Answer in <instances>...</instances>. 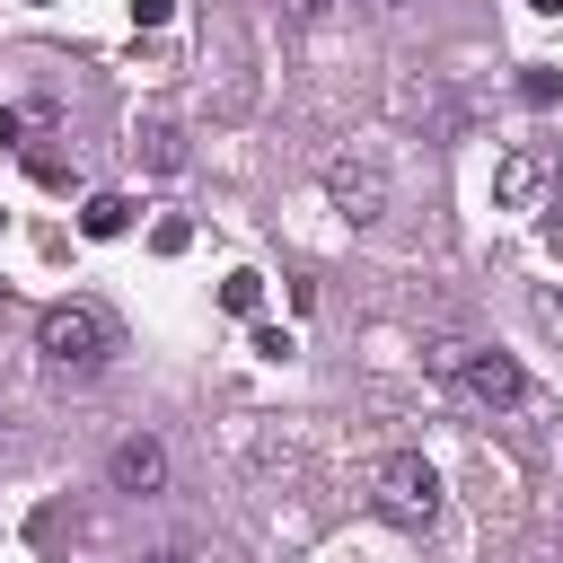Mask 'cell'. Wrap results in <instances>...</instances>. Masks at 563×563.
Returning a JSON list of instances; mask_svg holds the SVG:
<instances>
[{
  "label": "cell",
  "instance_id": "obj_1",
  "mask_svg": "<svg viewBox=\"0 0 563 563\" xmlns=\"http://www.w3.org/2000/svg\"><path fill=\"white\" fill-rule=\"evenodd\" d=\"M35 352H44L53 369H70V378H97V369L123 352V334H114V317H106L97 299H53V308L35 317Z\"/></svg>",
  "mask_w": 563,
  "mask_h": 563
},
{
  "label": "cell",
  "instance_id": "obj_2",
  "mask_svg": "<svg viewBox=\"0 0 563 563\" xmlns=\"http://www.w3.org/2000/svg\"><path fill=\"white\" fill-rule=\"evenodd\" d=\"M369 493H378V510L396 519V528H431L440 519V475L413 457V449H396V457H378V475H369Z\"/></svg>",
  "mask_w": 563,
  "mask_h": 563
},
{
  "label": "cell",
  "instance_id": "obj_3",
  "mask_svg": "<svg viewBox=\"0 0 563 563\" xmlns=\"http://www.w3.org/2000/svg\"><path fill=\"white\" fill-rule=\"evenodd\" d=\"M493 202H501V211H545V202H554V150H537V141L501 150V167H493Z\"/></svg>",
  "mask_w": 563,
  "mask_h": 563
},
{
  "label": "cell",
  "instance_id": "obj_4",
  "mask_svg": "<svg viewBox=\"0 0 563 563\" xmlns=\"http://www.w3.org/2000/svg\"><path fill=\"white\" fill-rule=\"evenodd\" d=\"M449 387H466L475 405H493V413H510L519 396H528V378H519V361L510 352H493V343H466V361H457V378Z\"/></svg>",
  "mask_w": 563,
  "mask_h": 563
},
{
  "label": "cell",
  "instance_id": "obj_5",
  "mask_svg": "<svg viewBox=\"0 0 563 563\" xmlns=\"http://www.w3.org/2000/svg\"><path fill=\"white\" fill-rule=\"evenodd\" d=\"M106 484L114 493H167V440H150V431H123L114 449H106Z\"/></svg>",
  "mask_w": 563,
  "mask_h": 563
},
{
  "label": "cell",
  "instance_id": "obj_6",
  "mask_svg": "<svg viewBox=\"0 0 563 563\" xmlns=\"http://www.w3.org/2000/svg\"><path fill=\"white\" fill-rule=\"evenodd\" d=\"M325 194L343 202V220H378V211H387V176H378V158H325Z\"/></svg>",
  "mask_w": 563,
  "mask_h": 563
},
{
  "label": "cell",
  "instance_id": "obj_7",
  "mask_svg": "<svg viewBox=\"0 0 563 563\" xmlns=\"http://www.w3.org/2000/svg\"><path fill=\"white\" fill-rule=\"evenodd\" d=\"M141 158H150L158 176H176V167H185V123H167V114H150V123H141Z\"/></svg>",
  "mask_w": 563,
  "mask_h": 563
},
{
  "label": "cell",
  "instance_id": "obj_8",
  "mask_svg": "<svg viewBox=\"0 0 563 563\" xmlns=\"http://www.w3.org/2000/svg\"><path fill=\"white\" fill-rule=\"evenodd\" d=\"M79 229H88V238H123V229H132V202H123V194H88V202H79Z\"/></svg>",
  "mask_w": 563,
  "mask_h": 563
},
{
  "label": "cell",
  "instance_id": "obj_9",
  "mask_svg": "<svg viewBox=\"0 0 563 563\" xmlns=\"http://www.w3.org/2000/svg\"><path fill=\"white\" fill-rule=\"evenodd\" d=\"M220 308H229V317H255V308H264V273H229V282H220Z\"/></svg>",
  "mask_w": 563,
  "mask_h": 563
},
{
  "label": "cell",
  "instance_id": "obj_10",
  "mask_svg": "<svg viewBox=\"0 0 563 563\" xmlns=\"http://www.w3.org/2000/svg\"><path fill=\"white\" fill-rule=\"evenodd\" d=\"M519 97H528V106H554V97H563V79H554L545 62H528V79H519Z\"/></svg>",
  "mask_w": 563,
  "mask_h": 563
},
{
  "label": "cell",
  "instance_id": "obj_11",
  "mask_svg": "<svg viewBox=\"0 0 563 563\" xmlns=\"http://www.w3.org/2000/svg\"><path fill=\"white\" fill-rule=\"evenodd\" d=\"M457 361H466V334H440V343H431V369H440V378H457Z\"/></svg>",
  "mask_w": 563,
  "mask_h": 563
},
{
  "label": "cell",
  "instance_id": "obj_12",
  "mask_svg": "<svg viewBox=\"0 0 563 563\" xmlns=\"http://www.w3.org/2000/svg\"><path fill=\"white\" fill-rule=\"evenodd\" d=\"M167 9H176V0H132V18H141V26H167Z\"/></svg>",
  "mask_w": 563,
  "mask_h": 563
},
{
  "label": "cell",
  "instance_id": "obj_13",
  "mask_svg": "<svg viewBox=\"0 0 563 563\" xmlns=\"http://www.w3.org/2000/svg\"><path fill=\"white\" fill-rule=\"evenodd\" d=\"M18 132H26V114H18V106H0V150H18Z\"/></svg>",
  "mask_w": 563,
  "mask_h": 563
},
{
  "label": "cell",
  "instance_id": "obj_14",
  "mask_svg": "<svg viewBox=\"0 0 563 563\" xmlns=\"http://www.w3.org/2000/svg\"><path fill=\"white\" fill-rule=\"evenodd\" d=\"M545 238H554V246H563V194H554V202H545Z\"/></svg>",
  "mask_w": 563,
  "mask_h": 563
},
{
  "label": "cell",
  "instance_id": "obj_15",
  "mask_svg": "<svg viewBox=\"0 0 563 563\" xmlns=\"http://www.w3.org/2000/svg\"><path fill=\"white\" fill-rule=\"evenodd\" d=\"M141 563H194V554H185V545H158V554H141Z\"/></svg>",
  "mask_w": 563,
  "mask_h": 563
},
{
  "label": "cell",
  "instance_id": "obj_16",
  "mask_svg": "<svg viewBox=\"0 0 563 563\" xmlns=\"http://www.w3.org/2000/svg\"><path fill=\"white\" fill-rule=\"evenodd\" d=\"M528 9H537V18H563V0H528Z\"/></svg>",
  "mask_w": 563,
  "mask_h": 563
},
{
  "label": "cell",
  "instance_id": "obj_17",
  "mask_svg": "<svg viewBox=\"0 0 563 563\" xmlns=\"http://www.w3.org/2000/svg\"><path fill=\"white\" fill-rule=\"evenodd\" d=\"M0 317H9V290H0Z\"/></svg>",
  "mask_w": 563,
  "mask_h": 563
},
{
  "label": "cell",
  "instance_id": "obj_18",
  "mask_svg": "<svg viewBox=\"0 0 563 563\" xmlns=\"http://www.w3.org/2000/svg\"><path fill=\"white\" fill-rule=\"evenodd\" d=\"M369 9H396V0H369Z\"/></svg>",
  "mask_w": 563,
  "mask_h": 563
}]
</instances>
